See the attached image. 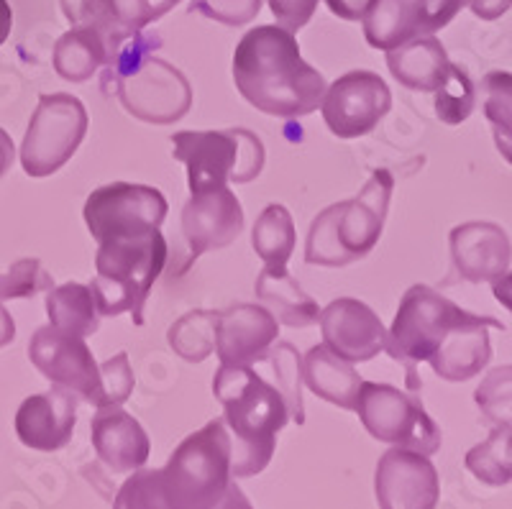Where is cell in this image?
Returning a JSON list of instances; mask_svg holds the SVG:
<instances>
[{
    "instance_id": "32",
    "label": "cell",
    "mask_w": 512,
    "mask_h": 509,
    "mask_svg": "<svg viewBox=\"0 0 512 509\" xmlns=\"http://www.w3.org/2000/svg\"><path fill=\"white\" fill-rule=\"evenodd\" d=\"M474 105H477V87L464 67L451 64L446 80L436 90V113L448 126H459L466 118L472 116Z\"/></svg>"
},
{
    "instance_id": "8",
    "label": "cell",
    "mask_w": 512,
    "mask_h": 509,
    "mask_svg": "<svg viewBox=\"0 0 512 509\" xmlns=\"http://www.w3.org/2000/svg\"><path fill=\"white\" fill-rule=\"evenodd\" d=\"M88 134V110L75 95H41L21 144V167L29 177H49L75 157Z\"/></svg>"
},
{
    "instance_id": "9",
    "label": "cell",
    "mask_w": 512,
    "mask_h": 509,
    "mask_svg": "<svg viewBox=\"0 0 512 509\" xmlns=\"http://www.w3.org/2000/svg\"><path fill=\"white\" fill-rule=\"evenodd\" d=\"M354 412H359L369 435L382 443L410 448L425 456H433L441 448V428L423 410V402L392 384L361 382Z\"/></svg>"
},
{
    "instance_id": "39",
    "label": "cell",
    "mask_w": 512,
    "mask_h": 509,
    "mask_svg": "<svg viewBox=\"0 0 512 509\" xmlns=\"http://www.w3.org/2000/svg\"><path fill=\"white\" fill-rule=\"evenodd\" d=\"M326 3L331 13H336L344 21H361L372 6V0H326Z\"/></svg>"
},
{
    "instance_id": "2",
    "label": "cell",
    "mask_w": 512,
    "mask_h": 509,
    "mask_svg": "<svg viewBox=\"0 0 512 509\" xmlns=\"http://www.w3.org/2000/svg\"><path fill=\"white\" fill-rule=\"evenodd\" d=\"M233 82L267 116L300 118L320 108L326 80L300 54L292 31L256 26L233 52Z\"/></svg>"
},
{
    "instance_id": "11",
    "label": "cell",
    "mask_w": 512,
    "mask_h": 509,
    "mask_svg": "<svg viewBox=\"0 0 512 509\" xmlns=\"http://www.w3.org/2000/svg\"><path fill=\"white\" fill-rule=\"evenodd\" d=\"M392 108V93L377 72L356 70L338 77L320 100L323 121L338 139H359L374 131Z\"/></svg>"
},
{
    "instance_id": "12",
    "label": "cell",
    "mask_w": 512,
    "mask_h": 509,
    "mask_svg": "<svg viewBox=\"0 0 512 509\" xmlns=\"http://www.w3.org/2000/svg\"><path fill=\"white\" fill-rule=\"evenodd\" d=\"M466 0H372L364 13V39L372 49L400 47L418 36H431L446 29Z\"/></svg>"
},
{
    "instance_id": "40",
    "label": "cell",
    "mask_w": 512,
    "mask_h": 509,
    "mask_svg": "<svg viewBox=\"0 0 512 509\" xmlns=\"http://www.w3.org/2000/svg\"><path fill=\"white\" fill-rule=\"evenodd\" d=\"M466 6L472 8L474 16H479L482 21H495L502 13L510 11L512 0H466Z\"/></svg>"
},
{
    "instance_id": "44",
    "label": "cell",
    "mask_w": 512,
    "mask_h": 509,
    "mask_svg": "<svg viewBox=\"0 0 512 509\" xmlns=\"http://www.w3.org/2000/svg\"><path fill=\"white\" fill-rule=\"evenodd\" d=\"M13 29V11L8 0H0V44H6Z\"/></svg>"
},
{
    "instance_id": "25",
    "label": "cell",
    "mask_w": 512,
    "mask_h": 509,
    "mask_svg": "<svg viewBox=\"0 0 512 509\" xmlns=\"http://www.w3.org/2000/svg\"><path fill=\"white\" fill-rule=\"evenodd\" d=\"M256 297L274 318L290 328H308L318 323V302L303 292L300 282L287 269L264 267L256 277Z\"/></svg>"
},
{
    "instance_id": "45",
    "label": "cell",
    "mask_w": 512,
    "mask_h": 509,
    "mask_svg": "<svg viewBox=\"0 0 512 509\" xmlns=\"http://www.w3.org/2000/svg\"><path fill=\"white\" fill-rule=\"evenodd\" d=\"M167 3H169V6H172V8H175L177 3H180V0H167Z\"/></svg>"
},
{
    "instance_id": "28",
    "label": "cell",
    "mask_w": 512,
    "mask_h": 509,
    "mask_svg": "<svg viewBox=\"0 0 512 509\" xmlns=\"http://www.w3.org/2000/svg\"><path fill=\"white\" fill-rule=\"evenodd\" d=\"M295 241L297 233L290 210L277 203L264 208L262 215L256 218L254 233H251V246H254L256 256L264 261V267L287 269V261L295 251Z\"/></svg>"
},
{
    "instance_id": "4",
    "label": "cell",
    "mask_w": 512,
    "mask_h": 509,
    "mask_svg": "<svg viewBox=\"0 0 512 509\" xmlns=\"http://www.w3.org/2000/svg\"><path fill=\"white\" fill-rule=\"evenodd\" d=\"M159 36L136 34L116 54L105 82H113L118 100L134 118L144 123L167 126L180 118L192 105V87L177 67L154 57Z\"/></svg>"
},
{
    "instance_id": "10",
    "label": "cell",
    "mask_w": 512,
    "mask_h": 509,
    "mask_svg": "<svg viewBox=\"0 0 512 509\" xmlns=\"http://www.w3.org/2000/svg\"><path fill=\"white\" fill-rule=\"evenodd\" d=\"M167 218V200L159 190L134 182H113L90 192L85 223L95 241L123 233H144L159 228Z\"/></svg>"
},
{
    "instance_id": "14",
    "label": "cell",
    "mask_w": 512,
    "mask_h": 509,
    "mask_svg": "<svg viewBox=\"0 0 512 509\" xmlns=\"http://www.w3.org/2000/svg\"><path fill=\"white\" fill-rule=\"evenodd\" d=\"M395 180L387 169H374L364 190L346 203L333 205V231L349 264L364 259L377 246L390 210Z\"/></svg>"
},
{
    "instance_id": "16",
    "label": "cell",
    "mask_w": 512,
    "mask_h": 509,
    "mask_svg": "<svg viewBox=\"0 0 512 509\" xmlns=\"http://www.w3.org/2000/svg\"><path fill=\"white\" fill-rule=\"evenodd\" d=\"M318 323L323 343L351 364L369 361L384 351L387 330L367 302L338 297L326 310H320Z\"/></svg>"
},
{
    "instance_id": "15",
    "label": "cell",
    "mask_w": 512,
    "mask_h": 509,
    "mask_svg": "<svg viewBox=\"0 0 512 509\" xmlns=\"http://www.w3.org/2000/svg\"><path fill=\"white\" fill-rule=\"evenodd\" d=\"M374 492L384 509H431L438 504V471L425 453L395 446L377 463Z\"/></svg>"
},
{
    "instance_id": "36",
    "label": "cell",
    "mask_w": 512,
    "mask_h": 509,
    "mask_svg": "<svg viewBox=\"0 0 512 509\" xmlns=\"http://www.w3.org/2000/svg\"><path fill=\"white\" fill-rule=\"evenodd\" d=\"M113 18L131 34H139L157 18L172 11L167 0H108Z\"/></svg>"
},
{
    "instance_id": "43",
    "label": "cell",
    "mask_w": 512,
    "mask_h": 509,
    "mask_svg": "<svg viewBox=\"0 0 512 509\" xmlns=\"http://www.w3.org/2000/svg\"><path fill=\"white\" fill-rule=\"evenodd\" d=\"M13 338H16V323H13L11 313H8L6 307L0 305V348L8 346Z\"/></svg>"
},
{
    "instance_id": "1",
    "label": "cell",
    "mask_w": 512,
    "mask_h": 509,
    "mask_svg": "<svg viewBox=\"0 0 512 509\" xmlns=\"http://www.w3.org/2000/svg\"><path fill=\"white\" fill-rule=\"evenodd\" d=\"M231 476V433L226 420L216 417L182 440L164 469H136L121 486L116 507H226L233 502Z\"/></svg>"
},
{
    "instance_id": "31",
    "label": "cell",
    "mask_w": 512,
    "mask_h": 509,
    "mask_svg": "<svg viewBox=\"0 0 512 509\" xmlns=\"http://www.w3.org/2000/svg\"><path fill=\"white\" fill-rule=\"evenodd\" d=\"M269 366H272V376H274V387L277 392L285 397L287 410H290V420L295 425L305 423V402H303V359H300V353L292 343L282 341L267 351Z\"/></svg>"
},
{
    "instance_id": "18",
    "label": "cell",
    "mask_w": 512,
    "mask_h": 509,
    "mask_svg": "<svg viewBox=\"0 0 512 509\" xmlns=\"http://www.w3.org/2000/svg\"><path fill=\"white\" fill-rule=\"evenodd\" d=\"M280 338V320L264 305H231L218 313L216 351L221 366H254Z\"/></svg>"
},
{
    "instance_id": "41",
    "label": "cell",
    "mask_w": 512,
    "mask_h": 509,
    "mask_svg": "<svg viewBox=\"0 0 512 509\" xmlns=\"http://www.w3.org/2000/svg\"><path fill=\"white\" fill-rule=\"evenodd\" d=\"M13 159H16V149H13V141L11 136L0 128V180L11 172L13 167Z\"/></svg>"
},
{
    "instance_id": "21",
    "label": "cell",
    "mask_w": 512,
    "mask_h": 509,
    "mask_svg": "<svg viewBox=\"0 0 512 509\" xmlns=\"http://www.w3.org/2000/svg\"><path fill=\"white\" fill-rule=\"evenodd\" d=\"M489 328L505 330V325L495 318H482L474 313L454 325L428 361L433 374L446 382H469L472 376H477L492 359Z\"/></svg>"
},
{
    "instance_id": "42",
    "label": "cell",
    "mask_w": 512,
    "mask_h": 509,
    "mask_svg": "<svg viewBox=\"0 0 512 509\" xmlns=\"http://www.w3.org/2000/svg\"><path fill=\"white\" fill-rule=\"evenodd\" d=\"M492 292L500 300V305H505V310L512 313V274H502L500 279L492 282Z\"/></svg>"
},
{
    "instance_id": "34",
    "label": "cell",
    "mask_w": 512,
    "mask_h": 509,
    "mask_svg": "<svg viewBox=\"0 0 512 509\" xmlns=\"http://www.w3.org/2000/svg\"><path fill=\"white\" fill-rule=\"evenodd\" d=\"M52 277L44 272L39 259H18L6 274H0V302L34 297L44 290H52Z\"/></svg>"
},
{
    "instance_id": "38",
    "label": "cell",
    "mask_w": 512,
    "mask_h": 509,
    "mask_svg": "<svg viewBox=\"0 0 512 509\" xmlns=\"http://www.w3.org/2000/svg\"><path fill=\"white\" fill-rule=\"evenodd\" d=\"M318 3L320 0H269V8L277 18V26L295 34L303 26H308V21L318 11Z\"/></svg>"
},
{
    "instance_id": "7",
    "label": "cell",
    "mask_w": 512,
    "mask_h": 509,
    "mask_svg": "<svg viewBox=\"0 0 512 509\" xmlns=\"http://www.w3.org/2000/svg\"><path fill=\"white\" fill-rule=\"evenodd\" d=\"M466 318H469L466 310H461L459 305H454L425 284H413L405 292L390 333H387V341H384V351L395 361L405 364L410 389L420 387V382L415 379V366L420 361H431L448 330Z\"/></svg>"
},
{
    "instance_id": "17",
    "label": "cell",
    "mask_w": 512,
    "mask_h": 509,
    "mask_svg": "<svg viewBox=\"0 0 512 509\" xmlns=\"http://www.w3.org/2000/svg\"><path fill=\"white\" fill-rule=\"evenodd\" d=\"M244 231V208L228 187L192 195L182 208V236L190 246V261L208 251L231 246Z\"/></svg>"
},
{
    "instance_id": "23",
    "label": "cell",
    "mask_w": 512,
    "mask_h": 509,
    "mask_svg": "<svg viewBox=\"0 0 512 509\" xmlns=\"http://www.w3.org/2000/svg\"><path fill=\"white\" fill-rule=\"evenodd\" d=\"M387 67L400 85L415 93H436L451 70V59L438 39L418 36L387 52Z\"/></svg>"
},
{
    "instance_id": "29",
    "label": "cell",
    "mask_w": 512,
    "mask_h": 509,
    "mask_svg": "<svg viewBox=\"0 0 512 509\" xmlns=\"http://www.w3.org/2000/svg\"><path fill=\"white\" fill-rule=\"evenodd\" d=\"M216 330L218 313H213V310H192L169 328L167 338L172 351L180 353L182 359L190 361V364H200L216 351Z\"/></svg>"
},
{
    "instance_id": "30",
    "label": "cell",
    "mask_w": 512,
    "mask_h": 509,
    "mask_svg": "<svg viewBox=\"0 0 512 509\" xmlns=\"http://www.w3.org/2000/svg\"><path fill=\"white\" fill-rule=\"evenodd\" d=\"M466 469L489 486L512 481V428H495L484 443L466 453Z\"/></svg>"
},
{
    "instance_id": "13",
    "label": "cell",
    "mask_w": 512,
    "mask_h": 509,
    "mask_svg": "<svg viewBox=\"0 0 512 509\" xmlns=\"http://www.w3.org/2000/svg\"><path fill=\"white\" fill-rule=\"evenodd\" d=\"M29 359L52 384L72 389L80 400L98 405L100 364L85 338L64 333L57 325H44L31 336Z\"/></svg>"
},
{
    "instance_id": "19",
    "label": "cell",
    "mask_w": 512,
    "mask_h": 509,
    "mask_svg": "<svg viewBox=\"0 0 512 509\" xmlns=\"http://www.w3.org/2000/svg\"><path fill=\"white\" fill-rule=\"evenodd\" d=\"M77 397L72 389L54 384L44 394L21 402L16 412V435L26 448L54 453L72 440L77 423Z\"/></svg>"
},
{
    "instance_id": "26",
    "label": "cell",
    "mask_w": 512,
    "mask_h": 509,
    "mask_svg": "<svg viewBox=\"0 0 512 509\" xmlns=\"http://www.w3.org/2000/svg\"><path fill=\"white\" fill-rule=\"evenodd\" d=\"M54 70L67 82H85L111 62L108 44L90 26H72L54 44Z\"/></svg>"
},
{
    "instance_id": "37",
    "label": "cell",
    "mask_w": 512,
    "mask_h": 509,
    "mask_svg": "<svg viewBox=\"0 0 512 509\" xmlns=\"http://www.w3.org/2000/svg\"><path fill=\"white\" fill-rule=\"evenodd\" d=\"M264 0H190V11L226 26H244L262 11Z\"/></svg>"
},
{
    "instance_id": "22",
    "label": "cell",
    "mask_w": 512,
    "mask_h": 509,
    "mask_svg": "<svg viewBox=\"0 0 512 509\" xmlns=\"http://www.w3.org/2000/svg\"><path fill=\"white\" fill-rule=\"evenodd\" d=\"M90 438L100 461L113 474L141 469L152 451L149 435L134 415L118 407H98L90 425Z\"/></svg>"
},
{
    "instance_id": "35",
    "label": "cell",
    "mask_w": 512,
    "mask_h": 509,
    "mask_svg": "<svg viewBox=\"0 0 512 509\" xmlns=\"http://www.w3.org/2000/svg\"><path fill=\"white\" fill-rule=\"evenodd\" d=\"M134 392V371L128 364V353H116L100 364V397L95 407H118Z\"/></svg>"
},
{
    "instance_id": "33",
    "label": "cell",
    "mask_w": 512,
    "mask_h": 509,
    "mask_svg": "<svg viewBox=\"0 0 512 509\" xmlns=\"http://www.w3.org/2000/svg\"><path fill=\"white\" fill-rule=\"evenodd\" d=\"M484 420L495 428H512V364L495 366L474 392Z\"/></svg>"
},
{
    "instance_id": "20",
    "label": "cell",
    "mask_w": 512,
    "mask_h": 509,
    "mask_svg": "<svg viewBox=\"0 0 512 509\" xmlns=\"http://www.w3.org/2000/svg\"><path fill=\"white\" fill-rule=\"evenodd\" d=\"M448 243H451L456 272L466 282H495L510 267L512 243L497 223L472 220L456 226L448 236Z\"/></svg>"
},
{
    "instance_id": "3",
    "label": "cell",
    "mask_w": 512,
    "mask_h": 509,
    "mask_svg": "<svg viewBox=\"0 0 512 509\" xmlns=\"http://www.w3.org/2000/svg\"><path fill=\"white\" fill-rule=\"evenodd\" d=\"M213 394L231 430V474L236 479L262 474L272 461L277 435L290 420L285 397L251 366H221Z\"/></svg>"
},
{
    "instance_id": "5",
    "label": "cell",
    "mask_w": 512,
    "mask_h": 509,
    "mask_svg": "<svg viewBox=\"0 0 512 509\" xmlns=\"http://www.w3.org/2000/svg\"><path fill=\"white\" fill-rule=\"evenodd\" d=\"M167 264V241L162 231L123 233L98 241L95 279L90 284L100 315L116 318L131 313L136 325H144V305L154 282Z\"/></svg>"
},
{
    "instance_id": "27",
    "label": "cell",
    "mask_w": 512,
    "mask_h": 509,
    "mask_svg": "<svg viewBox=\"0 0 512 509\" xmlns=\"http://www.w3.org/2000/svg\"><path fill=\"white\" fill-rule=\"evenodd\" d=\"M47 315L64 333L88 338L100 328V310L88 284L67 282L52 287L47 295Z\"/></svg>"
},
{
    "instance_id": "6",
    "label": "cell",
    "mask_w": 512,
    "mask_h": 509,
    "mask_svg": "<svg viewBox=\"0 0 512 509\" xmlns=\"http://www.w3.org/2000/svg\"><path fill=\"white\" fill-rule=\"evenodd\" d=\"M175 159L187 167L192 195L221 190L228 182L246 185L264 169L262 139L246 128L228 131H180L172 136Z\"/></svg>"
},
{
    "instance_id": "24",
    "label": "cell",
    "mask_w": 512,
    "mask_h": 509,
    "mask_svg": "<svg viewBox=\"0 0 512 509\" xmlns=\"http://www.w3.org/2000/svg\"><path fill=\"white\" fill-rule=\"evenodd\" d=\"M303 379L305 387H310L315 397L331 402L341 410H354L361 382H364L359 371L351 366V361L336 356L326 343L313 346L305 353Z\"/></svg>"
}]
</instances>
